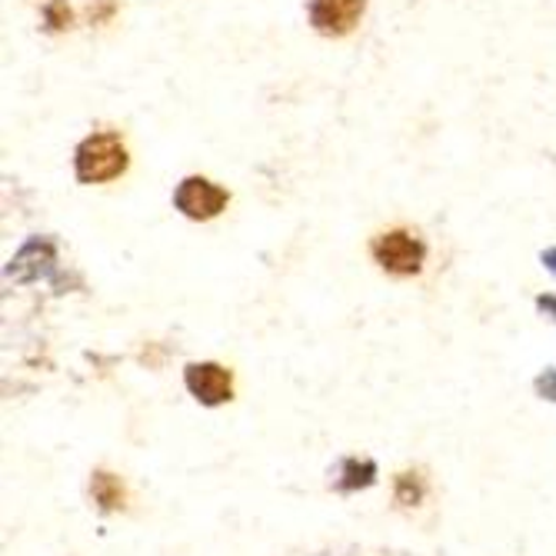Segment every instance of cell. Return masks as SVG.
Returning <instances> with one entry per match:
<instances>
[{"label":"cell","mask_w":556,"mask_h":556,"mask_svg":"<svg viewBox=\"0 0 556 556\" xmlns=\"http://www.w3.org/2000/svg\"><path fill=\"white\" fill-rule=\"evenodd\" d=\"M393 496H396V503H403V507H414V503H420V496H424L420 473H400L396 483H393Z\"/></svg>","instance_id":"obj_7"},{"label":"cell","mask_w":556,"mask_h":556,"mask_svg":"<svg viewBox=\"0 0 556 556\" xmlns=\"http://www.w3.org/2000/svg\"><path fill=\"white\" fill-rule=\"evenodd\" d=\"M43 21L50 30H71L74 27V11L67 8V0H50L43 8Z\"/></svg>","instance_id":"obj_8"},{"label":"cell","mask_w":556,"mask_h":556,"mask_svg":"<svg viewBox=\"0 0 556 556\" xmlns=\"http://www.w3.org/2000/svg\"><path fill=\"white\" fill-rule=\"evenodd\" d=\"M311 27L324 37H346L361 27L367 0H311Z\"/></svg>","instance_id":"obj_4"},{"label":"cell","mask_w":556,"mask_h":556,"mask_svg":"<svg viewBox=\"0 0 556 556\" xmlns=\"http://www.w3.org/2000/svg\"><path fill=\"white\" fill-rule=\"evenodd\" d=\"M370 257L393 277H414L427 264V243L407 227H393L370 240Z\"/></svg>","instance_id":"obj_2"},{"label":"cell","mask_w":556,"mask_h":556,"mask_svg":"<svg viewBox=\"0 0 556 556\" xmlns=\"http://www.w3.org/2000/svg\"><path fill=\"white\" fill-rule=\"evenodd\" d=\"M174 204L187 220H214L227 211L230 193L207 177H187L174 193Z\"/></svg>","instance_id":"obj_3"},{"label":"cell","mask_w":556,"mask_h":556,"mask_svg":"<svg viewBox=\"0 0 556 556\" xmlns=\"http://www.w3.org/2000/svg\"><path fill=\"white\" fill-rule=\"evenodd\" d=\"M184 380H187V390L200 403H207V407H220V403L233 396V374L220 364H190Z\"/></svg>","instance_id":"obj_5"},{"label":"cell","mask_w":556,"mask_h":556,"mask_svg":"<svg viewBox=\"0 0 556 556\" xmlns=\"http://www.w3.org/2000/svg\"><path fill=\"white\" fill-rule=\"evenodd\" d=\"M90 490H93V500H97L108 514L127 507V490H124L121 477H114V473H108V470H97V473H93Z\"/></svg>","instance_id":"obj_6"},{"label":"cell","mask_w":556,"mask_h":556,"mask_svg":"<svg viewBox=\"0 0 556 556\" xmlns=\"http://www.w3.org/2000/svg\"><path fill=\"white\" fill-rule=\"evenodd\" d=\"M127 167H130V154H127V143L117 130H97V134L84 137L80 147L74 150V177L87 187L111 184V180L124 177Z\"/></svg>","instance_id":"obj_1"}]
</instances>
